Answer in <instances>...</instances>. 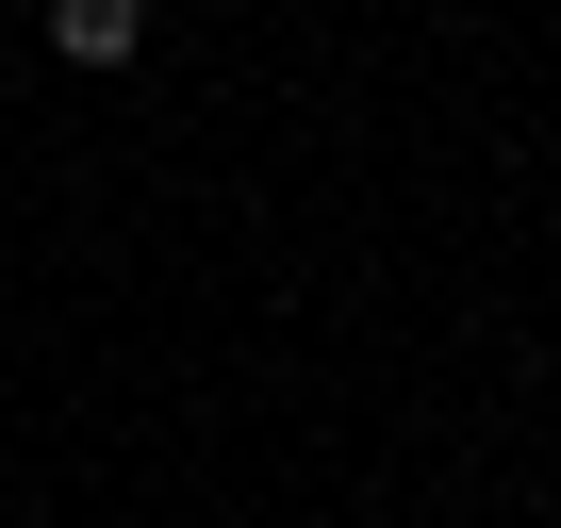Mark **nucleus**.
<instances>
[{
  "label": "nucleus",
  "instance_id": "nucleus-1",
  "mask_svg": "<svg viewBox=\"0 0 561 528\" xmlns=\"http://www.w3.org/2000/svg\"><path fill=\"white\" fill-rule=\"evenodd\" d=\"M50 50L67 67H133L149 50V0H50Z\"/></svg>",
  "mask_w": 561,
  "mask_h": 528
}]
</instances>
